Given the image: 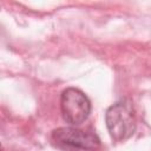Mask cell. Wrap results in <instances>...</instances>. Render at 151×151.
<instances>
[{"mask_svg":"<svg viewBox=\"0 0 151 151\" xmlns=\"http://www.w3.org/2000/svg\"><path fill=\"white\" fill-rule=\"evenodd\" d=\"M105 122L109 133L114 142L129 139L137 125L133 105L130 100H119L111 105L105 114Z\"/></svg>","mask_w":151,"mask_h":151,"instance_id":"cell-1","label":"cell"},{"mask_svg":"<svg viewBox=\"0 0 151 151\" xmlns=\"http://www.w3.org/2000/svg\"><path fill=\"white\" fill-rule=\"evenodd\" d=\"M52 142L63 151H101V143L96 133L71 126L55 129Z\"/></svg>","mask_w":151,"mask_h":151,"instance_id":"cell-2","label":"cell"},{"mask_svg":"<svg viewBox=\"0 0 151 151\" xmlns=\"http://www.w3.org/2000/svg\"><path fill=\"white\" fill-rule=\"evenodd\" d=\"M60 107L63 118L71 125L81 124L91 112L88 98L80 90L73 87H68L61 93Z\"/></svg>","mask_w":151,"mask_h":151,"instance_id":"cell-3","label":"cell"}]
</instances>
